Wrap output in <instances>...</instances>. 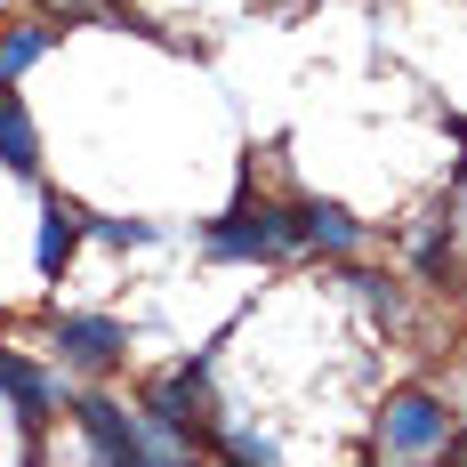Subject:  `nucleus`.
Segmentation results:
<instances>
[{"instance_id":"f257e3e1","label":"nucleus","mask_w":467,"mask_h":467,"mask_svg":"<svg viewBox=\"0 0 467 467\" xmlns=\"http://www.w3.org/2000/svg\"><path fill=\"white\" fill-rule=\"evenodd\" d=\"M210 258H290L298 250V226H290V202H242L218 226L202 234Z\"/></svg>"},{"instance_id":"f03ea898","label":"nucleus","mask_w":467,"mask_h":467,"mask_svg":"<svg viewBox=\"0 0 467 467\" xmlns=\"http://www.w3.org/2000/svg\"><path fill=\"white\" fill-rule=\"evenodd\" d=\"M451 443V411L427 395V387H403L387 411H379V451L387 460H427V451H443Z\"/></svg>"},{"instance_id":"7ed1b4c3","label":"nucleus","mask_w":467,"mask_h":467,"mask_svg":"<svg viewBox=\"0 0 467 467\" xmlns=\"http://www.w3.org/2000/svg\"><path fill=\"white\" fill-rule=\"evenodd\" d=\"M73 420H81V435H89L97 460H113V467H145V411L113 403V395H81V403H73Z\"/></svg>"},{"instance_id":"20e7f679","label":"nucleus","mask_w":467,"mask_h":467,"mask_svg":"<svg viewBox=\"0 0 467 467\" xmlns=\"http://www.w3.org/2000/svg\"><path fill=\"white\" fill-rule=\"evenodd\" d=\"M57 347H65L73 371H113L121 347H130V330L105 323V315H65V323H57Z\"/></svg>"},{"instance_id":"39448f33","label":"nucleus","mask_w":467,"mask_h":467,"mask_svg":"<svg viewBox=\"0 0 467 467\" xmlns=\"http://www.w3.org/2000/svg\"><path fill=\"white\" fill-rule=\"evenodd\" d=\"M290 226H298V250H323V258H347L363 242V226L338 202H290Z\"/></svg>"},{"instance_id":"423d86ee","label":"nucleus","mask_w":467,"mask_h":467,"mask_svg":"<svg viewBox=\"0 0 467 467\" xmlns=\"http://www.w3.org/2000/svg\"><path fill=\"white\" fill-rule=\"evenodd\" d=\"M81 234H89V218H81L73 202H48V210H41V242H33L41 275H65V258L81 250Z\"/></svg>"},{"instance_id":"0eeeda50","label":"nucleus","mask_w":467,"mask_h":467,"mask_svg":"<svg viewBox=\"0 0 467 467\" xmlns=\"http://www.w3.org/2000/svg\"><path fill=\"white\" fill-rule=\"evenodd\" d=\"M0 161H8L16 178H33V161H41V138H33V113H25L16 81L0 89Z\"/></svg>"},{"instance_id":"6e6552de","label":"nucleus","mask_w":467,"mask_h":467,"mask_svg":"<svg viewBox=\"0 0 467 467\" xmlns=\"http://www.w3.org/2000/svg\"><path fill=\"white\" fill-rule=\"evenodd\" d=\"M0 395L16 403V427H41L48 420V379L33 371L25 355H8V347H0Z\"/></svg>"},{"instance_id":"1a4fd4ad","label":"nucleus","mask_w":467,"mask_h":467,"mask_svg":"<svg viewBox=\"0 0 467 467\" xmlns=\"http://www.w3.org/2000/svg\"><path fill=\"white\" fill-rule=\"evenodd\" d=\"M48 57V25H16V33H0V89L16 81V73H33Z\"/></svg>"},{"instance_id":"9d476101","label":"nucleus","mask_w":467,"mask_h":467,"mask_svg":"<svg viewBox=\"0 0 467 467\" xmlns=\"http://www.w3.org/2000/svg\"><path fill=\"white\" fill-rule=\"evenodd\" d=\"M347 282H355V298H363L371 315H387V323L403 315V298H395V290H387V282H379V275H347Z\"/></svg>"},{"instance_id":"9b49d317","label":"nucleus","mask_w":467,"mask_h":467,"mask_svg":"<svg viewBox=\"0 0 467 467\" xmlns=\"http://www.w3.org/2000/svg\"><path fill=\"white\" fill-rule=\"evenodd\" d=\"M226 451H234V460H250V467L282 460V451H275V435H226Z\"/></svg>"},{"instance_id":"f8f14e48","label":"nucleus","mask_w":467,"mask_h":467,"mask_svg":"<svg viewBox=\"0 0 467 467\" xmlns=\"http://www.w3.org/2000/svg\"><path fill=\"white\" fill-rule=\"evenodd\" d=\"M97 234H105V242H121V250H130V242H153V226H138V218H105Z\"/></svg>"},{"instance_id":"ddd939ff","label":"nucleus","mask_w":467,"mask_h":467,"mask_svg":"<svg viewBox=\"0 0 467 467\" xmlns=\"http://www.w3.org/2000/svg\"><path fill=\"white\" fill-rule=\"evenodd\" d=\"M48 16H113V8H105V0H41Z\"/></svg>"},{"instance_id":"4468645a","label":"nucleus","mask_w":467,"mask_h":467,"mask_svg":"<svg viewBox=\"0 0 467 467\" xmlns=\"http://www.w3.org/2000/svg\"><path fill=\"white\" fill-rule=\"evenodd\" d=\"M451 451H460V460H467V435H451Z\"/></svg>"}]
</instances>
